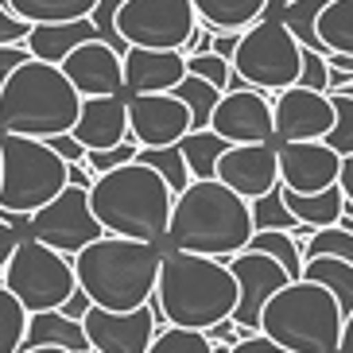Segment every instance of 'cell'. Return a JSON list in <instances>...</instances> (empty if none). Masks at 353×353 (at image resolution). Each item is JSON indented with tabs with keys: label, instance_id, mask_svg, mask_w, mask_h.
Here are the masks:
<instances>
[{
	"label": "cell",
	"instance_id": "cell-1",
	"mask_svg": "<svg viewBox=\"0 0 353 353\" xmlns=\"http://www.w3.org/2000/svg\"><path fill=\"white\" fill-rule=\"evenodd\" d=\"M252 210L245 198L225 190L218 179L190 183L171 206L167 221V245L171 252L206 260H233L252 241Z\"/></svg>",
	"mask_w": 353,
	"mask_h": 353
},
{
	"label": "cell",
	"instance_id": "cell-2",
	"mask_svg": "<svg viewBox=\"0 0 353 353\" xmlns=\"http://www.w3.org/2000/svg\"><path fill=\"white\" fill-rule=\"evenodd\" d=\"M159 322L175 330H198L233 319L237 311V280L225 260L187 256V252H167L159 264L156 295H152Z\"/></svg>",
	"mask_w": 353,
	"mask_h": 353
},
{
	"label": "cell",
	"instance_id": "cell-3",
	"mask_svg": "<svg viewBox=\"0 0 353 353\" xmlns=\"http://www.w3.org/2000/svg\"><path fill=\"white\" fill-rule=\"evenodd\" d=\"M74 283L90 295L97 311L132 314L152 303L163 252L159 245H140L125 237H101L70 260Z\"/></svg>",
	"mask_w": 353,
	"mask_h": 353
},
{
	"label": "cell",
	"instance_id": "cell-4",
	"mask_svg": "<svg viewBox=\"0 0 353 353\" xmlns=\"http://www.w3.org/2000/svg\"><path fill=\"white\" fill-rule=\"evenodd\" d=\"M175 194L167 183L132 159L109 175H97L90 187V210L105 237H125L140 245H163Z\"/></svg>",
	"mask_w": 353,
	"mask_h": 353
},
{
	"label": "cell",
	"instance_id": "cell-5",
	"mask_svg": "<svg viewBox=\"0 0 353 353\" xmlns=\"http://www.w3.org/2000/svg\"><path fill=\"white\" fill-rule=\"evenodd\" d=\"M82 97L74 94L66 74L47 63H28L0 82V136L54 140L74 132Z\"/></svg>",
	"mask_w": 353,
	"mask_h": 353
},
{
	"label": "cell",
	"instance_id": "cell-6",
	"mask_svg": "<svg viewBox=\"0 0 353 353\" xmlns=\"http://www.w3.org/2000/svg\"><path fill=\"white\" fill-rule=\"evenodd\" d=\"M345 314L319 283H288L260 314V334L280 353H338Z\"/></svg>",
	"mask_w": 353,
	"mask_h": 353
},
{
	"label": "cell",
	"instance_id": "cell-7",
	"mask_svg": "<svg viewBox=\"0 0 353 353\" xmlns=\"http://www.w3.org/2000/svg\"><path fill=\"white\" fill-rule=\"evenodd\" d=\"M66 187H70L66 163L43 140L0 136V218L4 221H28Z\"/></svg>",
	"mask_w": 353,
	"mask_h": 353
},
{
	"label": "cell",
	"instance_id": "cell-8",
	"mask_svg": "<svg viewBox=\"0 0 353 353\" xmlns=\"http://www.w3.org/2000/svg\"><path fill=\"white\" fill-rule=\"evenodd\" d=\"M229 66L249 90L276 97L283 90H291V85H299L303 47L291 39V32L280 20H260L241 35L237 54H233Z\"/></svg>",
	"mask_w": 353,
	"mask_h": 353
},
{
	"label": "cell",
	"instance_id": "cell-9",
	"mask_svg": "<svg viewBox=\"0 0 353 353\" xmlns=\"http://www.w3.org/2000/svg\"><path fill=\"white\" fill-rule=\"evenodd\" d=\"M0 283L8 288V295L20 303L28 314L63 311L66 299L78 291L70 260L51 252V249H43L39 241H32V237H23L20 249L12 252Z\"/></svg>",
	"mask_w": 353,
	"mask_h": 353
},
{
	"label": "cell",
	"instance_id": "cell-10",
	"mask_svg": "<svg viewBox=\"0 0 353 353\" xmlns=\"http://www.w3.org/2000/svg\"><path fill=\"white\" fill-rule=\"evenodd\" d=\"M198 16L190 0H125L117 8V35L140 51H183Z\"/></svg>",
	"mask_w": 353,
	"mask_h": 353
},
{
	"label": "cell",
	"instance_id": "cell-11",
	"mask_svg": "<svg viewBox=\"0 0 353 353\" xmlns=\"http://www.w3.org/2000/svg\"><path fill=\"white\" fill-rule=\"evenodd\" d=\"M23 229L43 249L59 252L66 260H74L82 249H90L94 241L105 237V229L97 225L94 210H90V190H78V187H66L54 202H47L39 214L23 221Z\"/></svg>",
	"mask_w": 353,
	"mask_h": 353
},
{
	"label": "cell",
	"instance_id": "cell-12",
	"mask_svg": "<svg viewBox=\"0 0 353 353\" xmlns=\"http://www.w3.org/2000/svg\"><path fill=\"white\" fill-rule=\"evenodd\" d=\"M225 264L233 272V280H237V311H233V322L252 338V334H260V314L272 303V295L283 291L291 280L276 260H268L264 252H252V249L237 252Z\"/></svg>",
	"mask_w": 353,
	"mask_h": 353
},
{
	"label": "cell",
	"instance_id": "cell-13",
	"mask_svg": "<svg viewBox=\"0 0 353 353\" xmlns=\"http://www.w3.org/2000/svg\"><path fill=\"white\" fill-rule=\"evenodd\" d=\"M272 125H276L272 144H322L334 128V105L326 94L291 85L272 97Z\"/></svg>",
	"mask_w": 353,
	"mask_h": 353
},
{
	"label": "cell",
	"instance_id": "cell-14",
	"mask_svg": "<svg viewBox=\"0 0 353 353\" xmlns=\"http://www.w3.org/2000/svg\"><path fill=\"white\" fill-rule=\"evenodd\" d=\"M210 132L225 140L229 148L245 144H272L276 125H272V97L260 90H229L221 94L218 109L210 117Z\"/></svg>",
	"mask_w": 353,
	"mask_h": 353
},
{
	"label": "cell",
	"instance_id": "cell-15",
	"mask_svg": "<svg viewBox=\"0 0 353 353\" xmlns=\"http://www.w3.org/2000/svg\"><path fill=\"white\" fill-rule=\"evenodd\" d=\"M159 326L163 322H159L152 303L132 314H109V311L90 307V314L82 319L90 353H148V345L156 342Z\"/></svg>",
	"mask_w": 353,
	"mask_h": 353
},
{
	"label": "cell",
	"instance_id": "cell-16",
	"mask_svg": "<svg viewBox=\"0 0 353 353\" xmlns=\"http://www.w3.org/2000/svg\"><path fill=\"white\" fill-rule=\"evenodd\" d=\"M190 132V113L183 101L171 94H152V97H128V140L140 152L152 148H175Z\"/></svg>",
	"mask_w": 353,
	"mask_h": 353
},
{
	"label": "cell",
	"instance_id": "cell-17",
	"mask_svg": "<svg viewBox=\"0 0 353 353\" xmlns=\"http://www.w3.org/2000/svg\"><path fill=\"white\" fill-rule=\"evenodd\" d=\"M225 190H233L245 202H260L264 194L280 187V163H276V144H245V148H229L218 159L214 171Z\"/></svg>",
	"mask_w": 353,
	"mask_h": 353
},
{
	"label": "cell",
	"instance_id": "cell-18",
	"mask_svg": "<svg viewBox=\"0 0 353 353\" xmlns=\"http://www.w3.org/2000/svg\"><path fill=\"white\" fill-rule=\"evenodd\" d=\"M280 187L288 194H322L338 187L342 156L326 144H276Z\"/></svg>",
	"mask_w": 353,
	"mask_h": 353
},
{
	"label": "cell",
	"instance_id": "cell-19",
	"mask_svg": "<svg viewBox=\"0 0 353 353\" xmlns=\"http://www.w3.org/2000/svg\"><path fill=\"white\" fill-rule=\"evenodd\" d=\"M59 70L74 85V94L90 101V97H125V70H121V54L105 47L101 39L85 43L66 59Z\"/></svg>",
	"mask_w": 353,
	"mask_h": 353
},
{
	"label": "cell",
	"instance_id": "cell-20",
	"mask_svg": "<svg viewBox=\"0 0 353 353\" xmlns=\"http://www.w3.org/2000/svg\"><path fill=\"white\" fill-rule=\"evenodd\" d=\"M125 70V97H152L175 94V85L187 78V54L183 51H140L128 47L121 54Z\"/></svg>",
	"mask_w": 353,
	"mask_h": 353
},
{
	"label": "cell",
	"instance_id": "cell-21",
	"mask_svg": "<svg viewBox=\"0 0 353 353\" xmlns=\"http://www.w3.org/2000/svg\"><path fill=\"white\" fill-rule=\"evenodd\" d=\"M74 140L85 152H109L128 140V97H90L82 101L78 125H74Z\"/></svg>",
	"mask_w": 353,
	"mask_h": 353
},
{
	"label": "cell",
	"instance_id": "cell-22",
	"mask_svg": "<svg viewBox=\"0 0 353 353\" xmlns=\"http://www.w3.org/2000/svg\"><path fill=\"white\" fill-rule=\"evenodd\" d=\"M97 32L90 20H78V23H43V28H32L23 47L32 54L35 63H47V66H63L78 47L94 43Z\"/></svg>",
	"mask_w": 353,
	"mask_h": 353
},
{
	"label": "cell",
	"instance_id": "cell-23",
	"mask_svg": "<svg viewBox=\"0 0 353 353\" xmlns=\"http://www.w3.org/2000/svg\"><path fill=\"white\" fill-rule=\"evenodd\" d=\"M23 350H63V353H90L82 322L66 319L63 311L47 314H28V334H23ZM20 350V353H23Z\"/></svg>",
	"mask_w": 353,
	"mask_h": 353
},
{
	"label": "cell",
	"instance_id": "cell-24",
	"mask_svg": "<svg viewBox=\"0 0 353 353\" xmlns=\"http://www.w3.org/2000/svg\"><path fill=\"white\" fill-rule=\"evenodd\" d=\"M190 4H194L198 23H206L218 35L249 32L252 23L264 20V8H268V0H190Z\"/></svg>",
	"mask_w": 353,
	"mask_h": 353
},
{
	"label": "cell",
	"instance_id": "cell-25",
	"mask_svg": "<svg viewBox=\"0 0 353 353\" xmlns=\"http://www.w3.org/2000/svg\"><path fill=\"white\" fill-rule=\"evenodd\" d=\"M0 8H8L16 20L28 28H43V23H78L90 20L97 8V0H4Z\"/></svg>",
	"mask_w": 353,
	"mask_h": 353
},
{
	"label": "cell",
	"instance_id": "cell-26",
	"mask_svg": "<svg viewBox=\"0 0 353 353\" xmlns=\"http://www.w3.org/2000/svg\"><path fill=\"white\" fill-rule=\"evenodd\" d=\"M283 206L291 210V218L299 221L303 229L319 233V229H330V225H338V221H342L345 198H342V190H338V187L322 190V194H288V190H283Z\"/></svg>",
	"mask_w": 353,
	"mask_h": 353
},
{
	"label": "cell",
	"instance_id": "cell-27",
	"mask_svg": "<svg viewBox=\"0 0 353 353\" xmlns=\"http://www.w3.org/2000/svg\"><path fill=\"white\" fill-rule=\"evenodd\" d=\"M303 280L319 283L322 291H330L334 303H338V311L353 314V264H345V260H330V256L303 260Z\"/></svg>",
	"mask_w": 353,
	"mask_h": 353
},
{
	"label": "cell",
	"instance_id": "cell-28",
	"mask_svg": "<svg viewBox=\"0 0 353 353\" xmlns=\"http://www.w3.org/2000/svg\"><path fill=\"white\" fill-rule=\"evenodd\" d=\"M229 152L225 140H218V136L210 132H187L183 140H179V156H183V163H187L190 171V183H206V179H214V171H218V159Z\"/></svg>",
	"mask_w": 353,
	"mask_h": 353
},
{
	"label": "cell",
	"instance_id": "cell-29",
	"mask_svg": "<svg viewBox=\"0 0 353 353\" xmlns=\"http://www.w3.org/2000/svg\"><path fill=\"white\" fill-rule=\"evenodd\" d=\"M314 32H319L326 54H350L353 59V0H326Z\"/></svg>",
	"mask_w": 353,
	"mask_h": 353
},
{
	"label": "cell",
	"instance_id": "cell-30",
	"mask_svg": "<svg viewBox=\"0 0 353 353\" xmlns=\"http://www.w3.org/2000/svg\"><path fill=\"white\" fill-rule=\"evenodd\" d=\"M326 8V0H291L288 8L276 16V20L283 23L291 32V39L299 43L303 51H314V54H326V47L319 43V12Z\"/></svg>",
	"mask_w": 353,
	"mask_h": 353
},
{
	"label": "cell",
	"instance_id": "cell-31",
	"mask_svg": "<svg viewBox=\"0 0 353 353\" xmlns=\"http://www.w3.org/2000/svg\"><path fill=\"white\" fill-rule=\"evenodd\" d=\"M171 97H179L183 109L190 113V132H206L210 117H214V109H218V101H221V94L214 90V85H206L202 78H190V74L175 85Z\"/></svg>",
	"mask_w": 353,
	"mask_h": 353
},
{
	"label": "cell",
	"instance_id": "cell-32",
	"mask_svg": "<svg viewBox=\"0 0 353 353\" xmlns=\"http://www.w3.org/2000/svg\"><path fill=\"white\" fill-rule=\"evenodd\" d=\"M249 249L252 252H264L268 260H276V264L288 272L291 283L303 280V245L291 237V233H252Z\"/></svg>",
	"mask_w": 353,
	"mask_h": 353
},
{
	"label": "cell",
	"instance_id": "cell-33",
	"mask_svg": "<svg viewBox=\"0 0 353 353\" xmlns=\"http://www.w3.org/2000/svg\"><path fill=\"white\" fill-rule=\"evenodd\" d=\"M252 229L256 233H291V237H299V233H307V241H311V229H303L299 221L291 218V210L283 206V190L276 187L272 194H264L260 202H252Z\"/></svg>",
	"mask_w": 353,
	"mask_h": 353
},
{
	"label": "cell",
	"instance_id": "cell-34",
	"mask_svg": "<svg viewBox=\"0 0 353 353\" xmlns=\"http://www.w3.org/2000/svg\"><path fill=\"white\" fill-rule=\"evenodd\" d=\"M136 163L148 167V171H156L175 198L190 187V171H187V163H183V156H179V144H175V148H152V152H136Z\"/></svg>",
	"mask_w": 353,
	"mask_h": 353
},
{
	"label": "cell",
	"instance_id": "cell-35",
	"mask_svg": "<svg viewBox=\"0 0 353 353\" xmlns=\"http://www.w3.org/2000/svg\"><path fill=\"white\" fill-rule=\"evenodd\" d=\"M23 334H28V311L0 283V353H20Z\"/></svg>",
	"mask_w": 353,
	"mask_h": 353
},
{
	"label": "cell",
	"instance_id": "cell-36",
	"mask_svg": "<svg viewBox=\"0 0 353 353\" xmlns=\"http://www.w3.org/2000/svg\"><path fill=\"white\" fill-rule=\"evenodd\" d=\"M314 256H330V260L353 264V233H345L342 225H330V229L311 233V241L303 245V260H314Z\"/></svg>",
	"mask_w": 353,
	"mask_h": 353
},
{
	"label": "cell",
	"instance_id": "cell-37",
	"mask_svg": "<svg viewBox=\"0 0 353 353\" xmlns=\"http://www.w3.org/2000/svg\"><path fill=\"white\" fill-rule=\"evenodd\" d=\"M326 97L334 105V128L322 144L330 152H338L342 159H353V97H345V94H326Z\"/></svg>",
	"mask_w": 353,
	"mask_h": 353
},
{
	"label": "cell",
	"instance_id": "cell-38",
	"mask_svg": "<svg viewBox=\"0 0 353 353\" xmlns=\"http://www.w3.org/2000/svg\"><path fill=\"white\" fill-rule=\"evenodd\" d=\"M148 353H214L206 334L198 330H175V326H159L156 342L148 345Z\"/></svg>",
	"mask_w": 353,
	"mask_h": 353
},
{
	"label": "cell",
	"instance_id": "cell-39",
	"mask_svg": "<svg viewBox=\"0 0 353 353\" xmlns=\"http://www.w3.org/2000/svg\"><path fill=\"white\" fill-rule=\"evenodd\" d=\"M187 74L190 78H202V82L214 85L218 94H225L229 82H233V66H229L225 59H218V54H194V59H187Z\"/></svg>",
	"mask_w": 353,
	"mask_h": 353
},
{
	"label": "cell",
	"instance_id": "cell-40",
	"mask_svg": "<svg viewBox=\"0 0 353 353\" xmlns=\"http://www.w3.org/2000/svg\"><path fill=\"white\" fill-rule=\"evenodd\" d=\"M136 152H140V148H136L132 140H125L121 148H109V152H85V171H90L94 179L97 175H109V171H117V167L132 163Z\"/></svg>",
	"mask_w": 353,
	"mask_h": 353
},
{
	"label": "cell",
	"instance_id": "cell-41",
	"mask_svg": "<svg viewBox=\"0 0 353 353\" xmlns=\"http://www.w3.org/2000/svg\"><path fill=\"white\" fill-rule=\"evenodd\" d=\"M326 59H330V54L303 51V70H299V85H303V90L330 94V66H326Z\"/></svg>",
	"mask_w": 353,
	"mask_h": 353
},
{
	"label": "cell",
	"instance_id": "cell-42",
	"mask_svg": "<svg viewBox=\"0 0 353 353\" xmlns=\"http://www.w3.org/2000/svg\"><path fill=\"white\" fill-rule=\"evenodd\" d=\"M43 144L51 148V152H54L59 159H63L66 167H78V163H85V148L78 144V140H74L70 132H66V136H54V140H43Z\"/></svg>",
	"mask_w": 353,
	"mask_h": 353
},
{
	"label": "cell",
	"instance_id": "cell-43",
	"mask_svg": "<svg viewBox=\"0 0 353 353\" xmlns=\"http://www.w3.org/2000/svg\"><path fill=\"white\" fill-rule=\"evenodd\" d=\"M28 23L16 20L8 8H0V47H23V39H28Z\"/></svg>",
	"mask_w": 353,
	"mask_h": 353
},
{
	"label": "cell",
	"instance_id": "cell-44",
	"mask_svg": "<svg viewBox=\"0 0 353 353\" xmlns=\"http://www.w3.org/2000/svg\"><path fill=\"white\" fill-rule=\"evenodd\" d=\"M206 338H210V345H237V342H245L249 334L241 330L233 319H225V322H218V326H210Z\"/></svg>",
	"mask_w": 353,
	"mask_h": 353
},
{
	"label": "cell",
	"instance_id": "cell-45",
	"mask_svg": "<svg viewBox=\"0 0 353 353\" xmlns=\"http://www.w3.org/2000/svg\"><path fill=\"white\" fill-rule=\"evenodd\" d=\"M20 229L12 225V221H4L0 218V276H4V268H8V260H12V252L20 249Z\"/></svg>",
	"mask_w": 353,
	"mask_h": 353
},
{
	"label": "cell",
	"instance_id": "cell-46",
	"mask_svg": "<svg viewBox=\"0 0 353 353\" xmlns=\"http://www.w3.org/2000/svg\"><path fill=\"white\" fill-rule=\"evenodd\" d=\"M28 59H32V54H28V47H0V82H4L12 70H20Z\"/></svg>",
	"mask_w": 353,
	"mask_h": 353
},
{
	"label": "cell",
	"instance_id": "cell-47",
	"mask_svg": "<svg viewBox=\"0 0 353 353\" xmlns=\"http://www.w3.org/2000/svg\"><path fill=\"white\" fill-rule=\"evenodd\" d=\"M214 35H218V32H210L206 23H198L194 35H190L187 47H183V51H187V59H194V54H210V47H214Z\"/></svg>",
	"mask_w": 353,
	"mask_h": 353
},
{
	"label": "cell",
	"instance_id": "cell-48",
	"mask_svg": "<svg viewBox=\"0 0 353 353\" xmlns=\"http://www.w3.org/2000/svg\"><path fill=\"white\" fill-rule=\"evenodd\" d=\"M90 307H94V303H90V295H85V291L78 288V291H74V295H70V299H66L63 314H66V319H74V322H82L85 314H90Z\"/></svg>",
	"mask_w": 353,
	"mask_h": 353
},
{
	"label": "cell",
	"instance_id": "cell-49",
	"mask_svg": "<svg viewBox=\"0 0 353 353\" xmlns=\"http://www.w3.org/2000/svg\"><path fill=\"white\" fill-rule=\"evenodd\" d=\"M229 353H280V350H276L264 334H252V338H245V342L229 345Z\"/></svg>",
	"mask_w": 353,
	"mask_h": 353
},
{
	"label": "cell",
	"instance_id": "cell-50",
	"mask_svg": "<svg viewBox=\"0 0 353 353\" xmlns=\"http://www.w3.org/2000/svg\"><path fill=\"white\" fill-rule=\"evenodd\" d=\"M245 35V32H241ZM241 35H214V47H210V54H218V59H225V63H233V54H237V43H241Z\"/></svg>",
	"mask_w": 353,
	"mask_h": 353
},
{
	"label": "cell",
	"instance_id": "cell-51",
	"mask_svg": "<svg viewBox=\"0 0 353 353\" xmlns=\"http://www.w3.org/2000/svg\"><path fill=\"white\" fill-rule=\"evenodd\" d=\"M338 190H342L345 206H353V159H342V171H338Z\"/></svg>",
	"mask_w": 353,
	"mask_h": 353
},
{
	"label": "cell",
	"instance_id": "cell-52",
	"mask_svg": "<svg viewBox=\"0 0 353 353\" xmlns=\"http://www.w3.org/2000/svg\"><path fill=\"white\" fill-rule=\"evenodd\" d=\"M338 353H353V314H345V326H342V342H338Z\"/></svg>",
	"mask_w": 353,
	"mask_h": 353
},
{
	"label": "cell",
	"instance_id": "cell-53",
	"mask_svg": "<svg viewBox=\"0 0 353 353\" xmlns=\"http://www.w3.org/2000/svg\"><path fill=\"white\" fill-rule=\"evenodd\" d=\"M288 4H291V0H268V8H264V20H276V16L288 8Z\"/></svg>",
	"mask_w": 353,
	"mask_h": 353
},
{
	"label": "cell",
	"instance_id": "cell-54",
	"mask_svg": "<svg viewBox=\"0 0 353 353\" xmlns=\"http://www.w3.org/2000/svg\"><path fill=\"white\" fill-rule=\"evenodd\" d=\"M23 353H63V350H23Z\"/></svg>",
	"mask_w": 353,
	"mask_h": 353
}]
</instances>
